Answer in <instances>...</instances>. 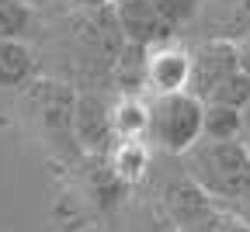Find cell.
Returning a JSON list of instances; mask_svg holds the SVG:
<instances>
[{
    "label": "cell",
    "mask_w": 250,
    "mask_h": 232,
    "mask_svg": "<svg viewBox=\"0 0 250 232\" xmlns=\"http://www.w3.org/2000/svg\"><path fill=\"white\" fill-rule=\"evenodd\" d=\"M184 174L195 191H202L208 201L236 205L250 197V149L247 142H212L198 139L181 156Z\"/></svg>",
    "instance_id": "1"
},
{
    "label": "cell",
    "mask_w": 250,
    "mask_h": 232,
    "mask_svg": "<svg viewBox=\"0 0 250 232\" xmlns=\"http://www.w3.org/2000/svg\"><path fill=\"white\" fill-rule=\"evenodd\" d=\"M202 101H195L188 90L181 94H160L149 97V128H146V142L184 156L198 139H202Z\"/></svg>",
    "instance_id": "2"
},
{
    "label": "cell",
    "mask_w": 250,
    "mask_h": 232,
    "mask_svg": "<svg viewBox=\"0 0 250 232\" xmlns=\"http://www.w3.org/2000/svg\"><path fill=\"white\" fill-rule=\"evenodd\" d=\"M181 31H188L191 42L236 45L250 35V0H202L195 18Z\"/></svg>",
    "instance_id": "3"
},
{
    "label": "cell",
    "mask_w": 250,
    "mask_h": 232,
    "mask_svg": "<svg viewBox=\"0 0 250 232\" xmlns=\"http://www.w3.org/2000/svg\"><path fill=\"white\" fill-rule=\"evenodd\" d=\"M191 77H188V94L195 101H208V94L229 80L233 73H240V59H236V45L226 42H191Z\"/></svg>",
    "instance_id": "4"
},
{
    "label": "cell",
    "mask_w": 250,
    "mask_h": 232,
    "mask_svg": "<svg viewBox=\"0 0 250 232\" xmlns=\"http://www.w3.org/2000/svg\"><path fill=\"white\" fill-rule=\"evenodd\" d=\"M115 24L122 31L125 45H139V49L164 45L177 35L149 0H118L115 4Z\"/></svg>",
    "instance_id": "5"
},
{
    "label": "cell",
    "mask_w": 250,
    "mask_h": 232,
    "mask_svg": "<svg viewBox=\"0 0 250 232\" xmlns=\"http://www.w3.org/2000/svg\"><path fill=\"white\" fill-rule=\"evenodd\" d=\"M188 77H191V52L177 39L146 49V87L153 97L160 94H181L188 90Z\"/></svg>",
    "instance_id": "6"
},
{
    "label": "cell",
    "mask_w": 250,
    "mask_h": 232,
    "mask_svg": "<svg viewBox=\"0 0 250 232\" xmlns=\"http://www.w3.org/2000/svg\"><path fill=\"white\" fill-rule=\"evenodd\" d=\"M73 135L90 153H111L115 132H111V108L98 94H80L73 101Z\"/></svg>",
    "instance_id": "7"
},
{
    "label": "cell",
    "mask_w": 250,
    "mask_h": 232,
    "mask_svg": "<svg viewBox=\"0 0 250 232\" xmlns=\"http://www.w3.org/2000/svg\"><path fill=\"white\" fill-rule=\"evenodd\" d=\"M149 128V101L136 94H122L111 108V132L118 142H146Z\"/></svg>",
    "instance_id": "8"
},
{
    "label": "cell",
    "mask_w": 250,
    "mask_h": 232,
    "mask_svg": "<svg viewBox=\"0 0 250 232\" xmlns=\"http://www.w3.org/2000/svg\"><path fill=\"white\" fill-rule=\"evenodd\" d=\"M202 139L212 142H243V111L205 104L202 108Z\"/></svg>",
    "instance_id": "9"
},
{
    "label": "cell",
    "mask_w": 250,
    "mask_h": 232,
    "mask_svg": "<svg viewBox=\"0 0 250 232\" xmlns=\"http://www.w3.org/2000/svg\"><path fill=\"white\" fill-rule=\"evenodd\" d=\"M35 59L24 42H0V87H21L28 83Z\"/></svg>",
    "instance_id": "10"
},
{
    "label": "cell",
    "mask_w": 250,
    "mask_h": 232,
    "mask_svg": "<svg viewBox=\"0 0 250 232\" xmlns=\"http://www.w3.org/2000/svg\"><path fill=\"white\" fill-rule=\"evenodd\" d=\"M146 167H149L146 142H115L111 146V170H115V177L136 184V180H143Z\"/></svg>",
    "instance_id": "11"
},
{
    "label": "cell",
    "mask_w": 250,
    "mask_h": 232,
    "mask_svg": "<svg viewBox=\"0 0 250 232\" xmlns=\"http://www.w3.org/2000/svg\"><path fill=\"white\" fill-rule=\"evenodd\" d=\"M31 28V7L21 0H0V42H21Z\"/></svg>",
    "instance_id": "12"
},
{
    "label": "cell",
    "mask_w": 250,
    "mask_h": 232,
    "mask_svg": "<svg viewBox=\"0 0 250 232\" xmlns=\"http://www.w3.org/2000/svg\"><path fill=\"white\" fill-rule=\"evenodd\" d=\"M247 101H250V77L240 70V73H233L229 80L219 83V87L208 94V101H205V104H223V108L243 111V108H247Z\"/></svg>",
    "instance_id": "13"
},
{
    "label": "cell",
    "mask_w": 250,
    "mask_h": 232,
    "mask_svg": "<svg viewBox=\"0 0 250 232\" xmlns=\"http://www.w3.org/2000/svg\"><path fill=\"white\" fill-rule=\"evenodd\" d=\"M118 83L125 87V94H132L146 83V49L139 45H125L122 59H118Z\"/></svg>",
    "instance_id": "14"
},
{
    "label": "cell",
    "mask_w": 250,
    "mask_h": 232,
    "mask_svg": "<svg viewBox=\"0 0 250 232\" xmlns=\"http://www.w3.org/2000/svg\"><path fill=\"white\" fill-rule=\"evenodd\" d=\"M149 4L160 11V18H164L174 31H181L188 21L195 18V11L202 7V0H149Z\"/></svg>",
    "instance_id": "15"
},
{
    "label": "cell",
    "mask_w": 250,
    "mask_h": 232,
    "mask_svg": "<svg viewBox=\"0 0 250 232\" xmlns=\"http://www.w3.org/2000/svg\"><path fill=\"white\" fill-rule=\"evenodd\" d=\"M236 59H240V70L250 77V35L243 42H236Z\"/></svg>",
    "instance_id": "16"
},
{
    "label": "cell",
    "mask_w": 250,
    "mask_h": 232,
    "mask_svg": "<svg viewBox=\"0 0 250 232\" xmlns=\"http://www.w3.org/2000/svg\"><path fill=\"white\" fill-rule=\"evenodd\" d=\"M243 142L250 146V101H247V108H243Z\"/></svg>",
    "instance_id": "17"
},
{
    "label": "cell",
    "mask_w": 250,
    "mask_h": 232,
    "mask_svg": "<svg viewBox=\"0 0 250 232\" xmlns=\"http://www.w3.org/2000/svg\"><path fill=\"white\" fill-rule=\"evenodd\" d=\"M223 232H250V229H247L243 222H226V229H223Z\"/></svg>",
    "instance_id": "18"
},
{
    "label": "cell",
    "mask_w": 250,
    "mask_h": 232,
    "mask_svg": "<svg viewBox=\"0 0 250 232\" xmlns=\"http://www.w3.org/2000/svg\"><path fill=\"white\" fill-rule=\"evenodd\" d=\"M21 4H24V7H31V11H35V7H45V4H52V0H21Z\"/></svg>",
    "instance_id": "19"
},
{
    "label": "cell",
    "mask_w": 250,
    "mask_h": 232,
    "mask_svg": "<svg viewBox=\"0 0 250 232\" xmlns=\"http://www.w3.org/2000/svg\"><path fill=\"white\" fill-rule=\"evenodd\" d=\"M115 4H118V0H115Z\"/></svg>",
    "instance_id": "20"
},
{
    "label": "cell",
    "mask_w": 250,
    "mask_h": 232,
    "mask_svg": "<svg viewBox=\"0 0 250 232\" xmlns=\"http://www.w3.org/2000/svg\"><path fill=\"white\" fill-rule=\"evenodd\" d=\"M247 149H250V146H247Z\"/></svg>",
    "instance_id": "21"
}]
</instances>
